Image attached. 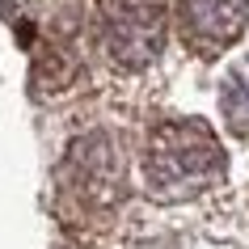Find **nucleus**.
Wrapping results in <instances>:
<instances>
[{
	"label": "nucleus",
	"instance_id": "f257e3e1",
	"mask_svg": "<svg viewBox=\"0 0 249 249\" xmlns=\"http://www.w3.org/2000/svg\"><path fill=\"white\" fill-rule=\"evenodd\" d=\"M144 178H148V190L165 203L195 198L224 178V148L211 135V127H203L195 118L160 123L148 135Z\"/></svg>",
	"mask_w": 249,
	"mask_h": 249
},
{
	"label": "nucleus",
	"instance_id": "f03ea898",
	"mask_svg": "<svg viewBox=\"0 0 249 249\" xmlns=\"http://www.w3.org/2000/svg\"><path fill=\"white\" fill-rule=\"evenodd\" d=\"M102 42L118 68H144L165 47V0H97Z\"/></svg>",
	"mask_w": 249,
	"mask_h": 249
},
{
	"label": "nucleus",
	"instance_id": "7ed1b4c3",
	"mask_svg": "<svg viewBox=\"0 0 249 249\" xmlns=\"http://www.w3.org/2000/svg\"><path fill=\"white\" fill-rule=\"evenodd\" d=\"M249 26V0H178L182 42L198 55H215L232 47Z\"/></svg>",
	"mask_w": 249,
	"mask_h": 249
},
{
	"label": "nucleus",
	"instance_id": "20e7f679",
	"mask_svg": "<svg viewBox=\"0 0 249 249\" xmlns=\"http://www.w3.org/2000/svg\"><path fill=\"white\" fill-rule=\"evenodd\" d=\"M72 169H76L80 195L97 198V203H106L123 190V160L114 157V144L106 135H89L72 148Z\"/></svg>",
	"mask_w": 249,
	"mask_h": 249
},
{
	"label": "nucleus",
	"instance_id": "39448f33",
	"mask_svg": "<svg viewBox=\"0 0 249 249\" xmlns=\"http://www.w3.org/2000/svg\"><path fill=\"white\" fill-rule=\"evenodd\" d=\"M220 110L232 131H249V55L228 68V76L220 85Z\"/></svg>",
	"mask_w": 249,
	"mask_h": 249
}]
</instances>
